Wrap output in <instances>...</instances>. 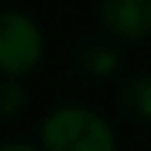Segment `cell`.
<instances>
[{
  "label": "cell",
  "instance_id": "5b68a950",
  "mask_svg": "<svg viewBox=\"0 0 151 151\" xmlns=\"http://www.w3.org/2000/svg\"><path fill=\"white\" fill-rule=\"evenodd\" d=\"M80 64L93 74H109L117 66V50L104 42H88L80 50Z\"/></svg>",
  "mask_w": 151,
  "mask_h": 151
},
{
  "label": "cell",
  "instance_id": "52a82bcc",
  "mask_svg": "<svg viewBox=\"0 0 151 151\" xmlns=\"http://www.w3.org/2000/svg\"><path fill=\"white\" fill-rule=\"evenodd\" d=\"M0 151H37V149H32L27 143H8V146H3Z\"/></svg>",
  "mask_w": 151,
  "mask_h": 151
},
{
  "label": "cell",
  "instance_id": "6da1fadb",
  "mask_svg": "<svg viewBox=\"0 0 151 151\" xmlns=\"http://www.w3.org/2000/svg\"><path fill=\"white\" fill-rule=\"evenodd\" d=\"M48 151H114L109 125L88 109H58L42 125Z\"/></svg>",
  "mask_w": 151,
  "mask_h": 151
},
{
  "label": "cell",
  "instance_id": "7a4b0ae2",
  "mask_svg": "<svg viewBox=\"0 0 151 151\" xmlns=\"http://www.w3.org/2000/svg\"><path fill=\"white\" fill-rule=\"evenodd\" d=\"M42 56V35L24 13H0V72L24 74Z\"/></svg>",
  "mask_w": 151,
  "mask_h": 151
},
{
  "label": "cell",
  "instance_id": "277c9868",
  "mask_svg": "<svg viewBox=\"0 0 151 151\" xmlns=\"http://www.w3.org/2000/svg\"><path fill=\"white\" fill-rule=\"evenodd\" d=\"M122 109L138 119H151V77H133L122 88Z\"/></svg>",
  "mask_w": 151,
  "mask_h": 151
},
{
  "label": "cell",
  "instance_id": "3957f363",
  "mask_svg": "<svg viewBox=\"0 0 151 151\" xmlns=\"http://www.w3.org/2000/svg\"><path fill=\"white\" fill-rule=\"evenodd\" d=\"M101 19L111 35L141 40L151 35V0H101Z\"/></svg>",
  "mask_w": 151,
  "mask_h": 151
},
{
  "label": "cell",
  "instance_id": "8992f818",
  "mask_svg": "<svg viewBox=\"0 0 151 151\" xmlns=\"http://www.w3.org/2000/svg\"><path fill=\"white\" fill-rule=\"evenodd\" d=\"M24 106V88L16 80H0V114L11 117Z\"/></svg>",
  "mask_w": 151,
  "mask_h": 151
}]
</instances>
